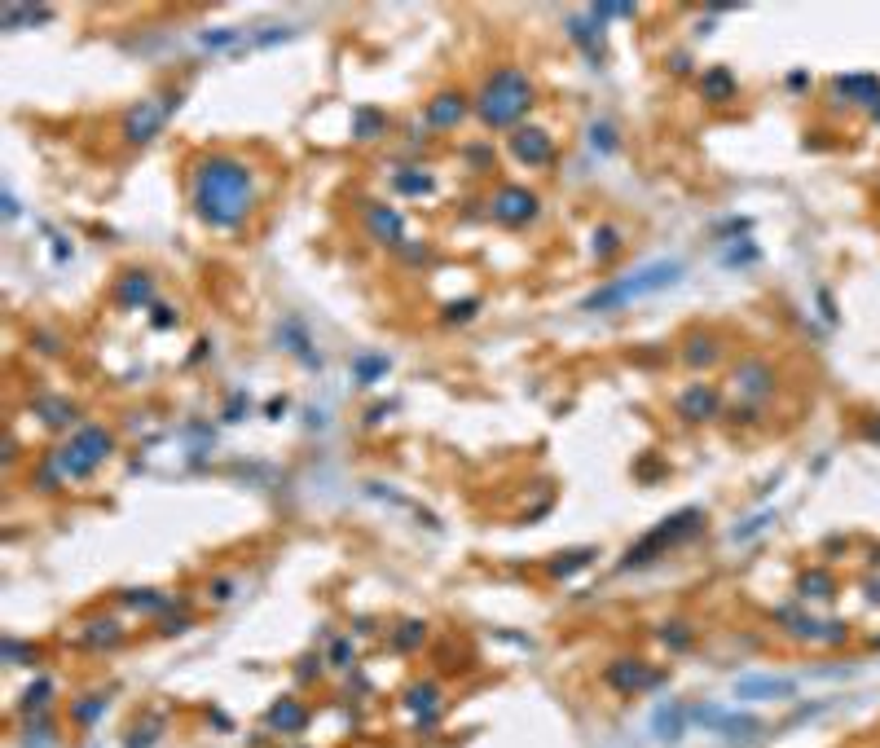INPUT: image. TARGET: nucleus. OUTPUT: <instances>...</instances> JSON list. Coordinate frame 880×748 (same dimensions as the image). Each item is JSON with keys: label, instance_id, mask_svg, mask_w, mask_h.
Returning <instances> with one entry per match:
<instances>
[{"label": "nucleus", "instance_id": "f257e3e1", "mask_svg": "<svg viewBox=\"0 0 880 748\" xmlns=\"http://www.w3.org/2000/svg\"><path fill=\"white\" fill-rule=\"evenodd\" d=\"M190 203L211 229H242L256 207V176L234 154H207L190 176Z\"/></svg>", "mask_w": 880, "mask_h": 748}, {"label": "nucleus", "instance_id": "f03ea898", "mask_svg": "<svg viewBox=\"0 0 880 748\" xmlns=\"http://www.w3.org/2000/svg\"><path fill=\"white\" fill-rule=\"evenodd\" d=\"M533 106V84L524 70H498L484 79L480 89V102H475V115L489 124V128H510L529 115Z\"/></svg>", "mask_w": 880, "mask_h": 748}, {"label": "nucleus", "instance_id": "7ed1b4c3", "mask_svg": "<svg viewBox=\"0 0 880 748\" xmlns=\"http://www.w3.org/2000/svg\"><path fill=\"white\" fill-rule=\"evenodd\" d=\"M678 277H682V265H678V260L647 265V269L630 273V277H621V282H612L608 291H599V295L590 300V308H621V304H630V300H639V295H647V291L669 286V282H678Z\"/></svg>", "mask_w": 880, "mask_h": 748}, {"label": "nucleus", "instance_id": "20e7f679", "mask_svg": "<svg viewBox=\"0 0 880 748\" xmlns=\"http://www.w3.org/2000/svg\"><path fill=\"white\" fill-rule=\"evenodd\" d=\"M106 453H110V432H102V427H84V432H75L70 444L58 453V472H62V476H89Z\"/></svg>", "mask_w": 880, "mask_h": 748}, {"label": "nucleus", "instance_id": "39448f33", "mask_svg": "<svg viewBox=\"0 0 880 748\" xmlns=\"http://www.w3.org/2000/svg\"><path fill=\"white\" fill-rule=\"evenodd\" d=\"M493 220H502V225H529L533 216H538V199L524 190V185H502L498 194H493Z\"/></svg>", "mask_w": 880, "mask_h": 748}, {"label": "nucleus", "instance_id": "423d86ee", "mask_svg": "<svg viewBox=\"0 0 880 748\" xmlns=\"http://www.w3.org/2000/svg\"><path fill=\"white\" fill-rule=\"evenodd\" d=\"M515 159H524V164H533V168L550 164V136H546L542 128H520V133H515Z\"/></svg>", "mask_w": 880, "mask_h": 748}, {"label": "nucleus", "instance_id": "0eeeda50", "mask_svg": "<svg viewBox=\"0 0 880 748\" xmlns=\"http://www.w3.org/2000/svg\"><path fill=\"white\" fill-rule=\"evenodd\" d=\"M463 110H467V102L458 93H440L436 102L427 106V119H432V128H454L463 119Z\"/></svg>", "mask_w": 880, "mask_h": 748}, {"label": "nucleus", "instance_id": "6e6552de", "mask_svg": "<svg viewBox=\"0 0 880 748\" xmlns=\"http://www.w3.org/2000/svg\"><path fill=\"white\" fill-rule=\"evenodd\" d=\"M797 687L783 678V682H735V696L740 700H783V696H792Z\"/></svg>", "mask_w": 880, "mask_h": 748}, {"label": "nucleus", "instance_id": "1a4fd4ad", "mask_svg": "<svg viewBox=\"0 0 880 748\" xmlns=\"http://www.w3.org/2000/svg\"><path fill=\"white\" fill-rule=\"evenodd\" d=\"M608 682L612 687H621V691H639V687H647V665H639V660H621V665H612L608 669Z\"/></svg>", "mask_w": 880, "mask_h": 748}, {"label": "nucleus", "instance_id": "9d476101", "mask_svg": "<svg viewBox=\"0 0 880 748\" xmlns=\"http://www.w3.org/2000/svg\"><path fill=\"white\" fill-rule=\"evenodd\" d=\"M133 115H136V119H133V128H128V136H133V141H145V136L159 128V119H164L154 106H141V110H133Z\"/></svg>", "mask_w": 880, "mask_h": 748}]
</instances>
